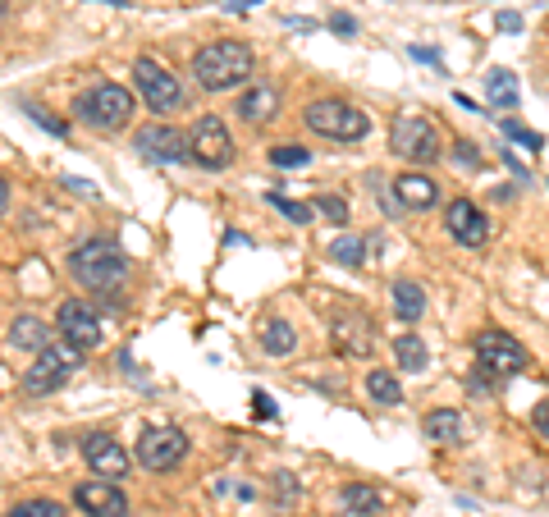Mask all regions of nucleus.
Instances as JSON below:
<instances>
[{"label":"nucleus","instance_id":"obj_15","mask_svg":"<svg viewBox=\"0 0 549 517\" xmlns=\"http://www.w3.org/2000/svg\"><path fill=\"white\" fill-rule=\"evenodd\" d=\"M83 458L92 463V476H106V481L129 476V453H124V444L119 440H110V435H87Z\"/></svg>","mask_w":549,"mask_h":517},{"label":"nucleus","instance_id":"obj_40","mask_svg":"<svg viewBox=\"0 0 549 517\" xmlns=\"http://www.w3.org/2000/svg\"><path fill=\"white\" fill-rule=\"evenodd\" d=\"M101 5H129V0H101Z\"/></svg>","mask_w":549,"mask_h":517},{"label":"nucleus","instance_id":"obj_20","mask_svg":"<svg viewBox=\"0 0 549 517\" xmlns=\"http://www.w3.org/2000/svg\"><path fill=\"white\" fill-rule=\"evenodd\" d=\"M10 344L14 348H37V353H42V348L51 344V330H46L37 316H19V321L10 325Z\"/></svg>","mask_w":549,"mask_h":517},{"label":"nucleus","instance_id":"obj_28","mask_svg":"<svg viewBox=\"0 0 549 517\" xmlns=\"http://www.w3.org/2000/svg\"><path fill=\"white\" fill-rule=\"evenodd\" d=\"M312 211H316V216H325L330 225H348V202H344V197L325 193V197H316V202H312Z\"/></svg>","mask_w":549,"mask_h":517},{"label":"nucleus","instance_id":"obj_41","mask_svg":"<svg viewBox=\"0 0 549 517\" xmlns=\"http://www.w3.org/2000/svg\"><path fill=\"white\" fill-rule=\"evenodd\" d=\"M0 14H5V5H0Z\"/></svg>","mask_w":549,"mask_h":517},{"label":"nucleus","instance_id":"obj_16","mask_svg":"<svg viewBox=\"0 0 549 517\" xmlns=\"http://www.w3.org/2000/svg\"><path fill=\"white\" fill-rule=\"evenodd\" d=\"M394 197H399V206H408V211H426V206L440 202V184H435L431 174L408 170L394 179Z\"/></svg>","mask_w":549,"mask_h":517},{"label":"nucleus","instance_id":"obj_33","mask_svg":"<svg viewBox=\"0 0 549 517\" xmlns=\"http://www.w3.org/2000/svg\"><path fill=\"white\" fill-rule=\"evenodd\" d=\"M330 28L339 37H353L357 33V19H348V14H330Z\"/></svg>","mask_w":549,"mask_h":517},{"label":"nucleus","instance_id":"obj_1","mask_svg":"<svg viewBox=\"0 0 549 517\" xmlns=\"http://www.w3.org/2000/svg\"><path fill=\"white\" fill-rule=\"evenodd\" d=\"M69 275L92 293H119L129 280V257L115 238H87L69 252Z\"/></svg>","mask_w":549,"mask_h":517},{"label":"nucleus","instance_id":"obj_14","mask_svg":"<svg viewBox=\"0 0 549 517\" xmlns=\"http://www.w3.org/2000/svg\"><path fill=\"white\" fill-rule=\"evenodd\" d=\"M444 229H449L463 248H481L485 238H490V220L481 216V206L467 202V197H458V202H449V211H444Z\"/></svg>","mask_w":549,"mask_h":517},{"label":"nucleus","instance_id":"obj_11","mask_svg":"<svg viewBox=\"0 0 549 517\" xmlns=\"http://www.w3.org/2000/svg\"><path fill=\"white\" fill-rule=\"evenodd\" d=\"M55 330H60V339H69V344L83 348V353L101 344V321H97V312H92V302H83V298H69L65 307H60Z\"/></svg>","mask_w":549,"mask_h":517},{"label":"nucleus","instance_id":"obj_19","mask_svg":"<svg viewBox=\"0 0 549 517\" xmlns=\"http://www.w3.org/2000/svg\"><path fill=\"white\" fill-rule=\"evenodd\" d=\"M275 106H280L275 87H252V92H243V97H238V115L248 119V124H261L266 115H275Z\"/></svg>","mask_w":549,"mask_h":517},{"label":"nucleus","instance_id":"obj_4","mask_svg":"<svg viewBox=\"0 0 549 517\" xmlns=\"http://www.w3.org/2000/svg\"><path fill=\"white\" fill-rule=\"evenodd\" d=\"M78 119H87L92 129H124L133 115V92L129 87H119V83H101L92 87V92H83V97L74 101Z\"/></svg>","mask_w":549,"mask_h":517},{"label":"nucleus","instance_id":"obj_23","mask_svg":"<svg viewBox=\"0 0 549 517\" xmlns=\"http://www.w3.org/2000/svg\"><path fill=\"white\" fill-rule=\"evenodd\" d=\"M394 357H399V367L403 371H426V362H431V353H426V344H421L417 334H399V339H394Z\"/></svg>","mask_w":549,"mask_h":517},{"label":"nucleus","instance_id":"obj_5","mask_svg":"<svg viewBox=\"0 0 549 517\" xmlns=\"http://www.w3.org/2000/svg\"><path fill=\"white\" fill-rule=\"evenodd\" d=\"M302 119H307V129L321 133V138H334V142H362L366 138V115L357 106H348V101H312V106L302 110Z\"/></svg>","mask_w":549,"mask_h":517},{"label":"nucleus","instance_id":"obj_38","mask_svg":"<svg viewBox=\"0 0 549 517\" xmlns=\"http://www.w3.org/2000/svg\"><path fill=\"white\" fill-rule=\"evenodd\" d=\"M252 5H261V0H229V10H252Z\"/></svg>","mask_w":549,"mask_h":517},{"label":"nucleus","instance_id":"obj_13","mask_svg":"<svg viewBox=\"0 0 549 517\" xmlns=\"http://www.w3.org/2000/svg\"><path fill=\"white\" fill-rule=\"evenodd\" d=\"M133 147L147 156V161H188V133L170 129V124H147V129H138V138H133Z\"/></svg>","mask_w":549,"mask_h":517},{"label":"nucleus","instance_id":"obj_3","mask_svg":"<svg viewBox=\"0 0 549 517\" xmlns=\"http://www.w3.org/2000/svg\"><path fill=\"white\" fill-rule=\"evenodd\" d=\"M78 367H83V348L69 344V339H55V344H46L42 353H37L33 367L23 371V389H28V394H55Z\"/></svg>","mask_w":549,"mask_h":517},{"label":"nucleus","instance_id":"obj_39","mask_svg":"<svg viewBox=\"0 0 549 517\" xmlns=\"http://www.w3.org/2000/svg\"><path fill=\"white\" fill-rule=\"evenodd\" d=\"M5 206H10V184L0 179V211H5Z\"/></svg>","mask_w":549,"mask_h":517},{"label":"nucleus","instance_id":"obj_22","mask_svg":"<svg viewBox=\"0 0 549 517\" xmlns=\"http://www.w3.org/2000/svg\"><path fill=\"white\" fill-rule=\"evenodd\" d=\"M485 92H490V106L495 110H517V78L508 69H495L485 78Z\"/></svg>","mask_w":549,"mask_h":517},{"label":"nucleus","instance_id":"obj_17","mask_svg":"<svg viewBox=\"0 0 549 517\" xmlns=\"http://www.w3.org/2000/svg\"><path fill=\"white\" fill-rule=\"evenodd\" d=\"M344 508L353 517H380V513H385V495H380L376 485L357 481V485H348V490H344Z\"/></svg>","mask_w":549,"mask_h":517},{"label":"nucleus","instance_id":"obj_12","mask_svg":"<svg viewBox=\"0 0 549 517\" xmlns=\"http://www.w3.org/2000/svg\"><path fill=\"white\" fill-rule=\"evenodd\" d=\"M74 504L83 508L87 517H129V495L119 490V481H83L74 490Z\"/></svg>","mask_w":549,"mask_h":517},{"label":"nucleus","instance_id":"obj_35","mask_svg":"<svg viewBox=\"0 0 549 517\" xmlns=\"http://www.w3.org/2000/svg\"><path fill=\"white\" fill-rule=\"evenodd\" d=\"M531 421H536V431H540V440H549V403H540L536 412H531Z\"/></svg>","mask_w":549,"mask_h":517},{"label":"nucleus","instance_id":"obj_7","mask_svg":"<svg viewBox=\"0 0 549 517\" xmlns=\"http://www.w3.org/2000/svg\"><path fill=\"white\" fill-rule=\"evenodd\" d=\"M394 156L412 165H431L440 161V133L426 115H399L394 119Z\"/></svg>","mask_w":549,"mask_h":517},{"label":"nucleus","instance_id":"obj_2","mask_svg":"<svg viewBox=\"0 0 549 517\" xmlns=\"http://www.w3.org/2000/svg\"><path fill=\"white\" fill-rule=\"evenodd\" d=\"M252 51L243 42H211L193 55V78L206 92H229V87L248 83L252 78Z\"/></svg>","mask_w":549,"mask_h":517},{"label":"nucleus","instance_id":"obj_29","mask_svg":"<svg viewBox=\"0 0 549 517\" xmlns=\"http://www.w3.org/2000/svg\"><path fill=\"white\" fill-rule=\"evenodd\" d=\"M270 206H275V211H284V216L293 220V225H307V220H312V206H302V202H293V197H284V193H270L266 197Z\"/></svg>","mask_w":549,"mask_h":517},{"label":"nucleus","instance_id":"obj_32","mask_svg":"<svg viewBox=\"0 0 549 517\" xmlns=\"http://www.w3.org/2000/svg\"><path fill=\"white\" fill-rule=\"evenodd\" d=\"M23 110H28V119H33V124H42V129H46V133H55V138H69V129H65V119H51V115H46V110H42V106H23Z\"/></svg>","mask_w":549,"mask_h":517},{"label":"nucleus","instance_id":"obj_34","mask_svg":"<svg viewBox=\"0 0 549 517\" xmlns=\"http://www.w3.org/2000/svg\"><path fill=\"white\" fill-rule=\"evenodd\" d=\"M453 161H463L467 170H476V165H481V156H476V151H472V142H458V151H453Z\"/></svg>","mask_w":549,"mask_h":517},{"label":"nucleus","instance_id":"obj_9","mask_svg":"<svg viewBox=\"0 0 549 517\" xmlns=\"http://www.w3.org/2000/svg\"><path fill=\"white\" fill-rule=\"evenodd\" d=\"M183 458H188V435H183L179 426H151V431H142L138 463L147 467V472H170Z\"/></svg>","mask_w":549,"mask_h":517},{"label":"nucleus","instance_id":"obj_6","mask_svg":"<svg viewBox=\"0 0 549 517\" xmlns=\"http://www.w3.org/2000/svg\"><path fill=\"white\" fill-rule=\"evenodd\" d=\"M188 161H197L202 170H225L234 161V138L220 124V115H202L188 129Z\"/></svg>","mask_w":549,"mask_h":517},{"label":"nucleus","instance_id":"obj_37","mask_svg":"<svg viewBox=\"0 0 549 517\" xmlns=\"http://www.w3.org/2000/svg\"><path fill=\"white\" fill-rule=\"evenodd\" d=\"M252 403H257V417H270V399H266V394H261V389H257V394H252Z\"/></svg>","mask_w":549,"mask_h":517},{"label":"nucleus","instance_id":"obj_24","mask_svg":"<svg viewBox=\"0 0 549 517\" xmlns=\"http://www.w3.org/2000/svg\"><path fill=\"white\" fill-rule=\"evenodd\" d=\"M366 394H371L376 403H385V408L403 403V389H399V380L389 376V371H371V376H366Z\"/></svg>","mask_w":549,"mask_h":517},{"label":"nucleus","instance_id":"obj_25","mask_svg":"<svg viewBox=\"0 0 549 517\" xmlns=\"http://www.w3.org/2000/svg\"><path fill=\"white\" fill-rule=\"evenodd\" d=\"M293 344H298V334H293L289 321H270L266 334H261V348H266V353H275V357L293 353Z\"/></svg>","mask_w":549,"mask_h":517},{"label":"nucleus","instance_id":"obj_27","mask_svg":"<svg viewBox=\"0 0 549 517\" xmlns=\"http://www.w3.org/2000/svg\"><path fill=\"white\" fill-rule=\"evenodd\" d=\"M5 517H65V504H55V499H28V504L10 508Z\"/></svg>","mask_w":549,"mask_h":517},{"label":"nucleus","instance_id":"obj_10","mask_svg":"<svg viewBox=\"0 0 549 517\" xmlns=\"http://www.w3.org/2000/svg\"><path fill=\"white\" fill-rule=\"evenodd\" d=\"M133 83H138V92H142V101H147L156 115H165V110H174L183 101V87H179V78L170 74L165 65H156L151 55H142L138 65H133Z\"/></svg>","mask_w":549,"mask_h":517},{"label":"nucleus","instance_id":"obj_36","mask_svg":"<svg viewBox=\"0 0 549 517\" xmlns=\"http://www.w3.org/2000/svg\"><path fill=\"white\" fill-rule=\"evenodd\" d=\"M499 28H504V33H517V28H522V14H513V10H504V14H499Z\"/></svg>","mask_w":549,"mask_h":517},{"label":"nucleus","instance_id":"obj_8","mask_svg":"<svg viewBox=\"0 0 549 517\" xmlns=\"http://www.w3.org/2000/svg\"><path fill=\"white\" fill-rule=\"evenodd\" d=\"M476 367L490 376H522L527 371V348L504 330H481L476 334Z\"/></svg>","mask_w":549,"mask_h":517},{"label":"nucleus","instance_id":"obj_30","mask_svg":"<svg viewBox=\"0 0 549 517\" xmlns=\"http://www.w3.org/2000/svg\"><path fill=\"white\" fill-rule=\"evenodd\" d=\"M330 257L339 261V266H362V243H357V238H334Z\"/></svg>","mask_w":549,"mask_h":517},{"label":"nucleus","instance_id":"obj_31","mask_svg":"<svg viewBox=\"0 0 549 517\" xmlns=\"http://www.w3.org/2000/svg\"><path fill=\"white\" fill-rule=\"evenodd\" d=\"M504 133H508L513 142H522L527 151H540V147H545V138H540V133H531V129H522L517 119H504Z\"/></svg>","mask_w":549,"mask_h":517},{"label":"nucleus","instance_id":"obj_26","mask_svg":"<svg viewBox=\"0 0 549 517\" xmlns=\"http://www.w3.org/2000/svg\"><path fill=\"white\" fill-rule=\"evenodd\" d=\"M312 161V151L307 147H293V142H284V147H270V165H280V170H298V165Z\"/></svg>","mask_w":549,"mask_h":517},{"label":"nucleus","instance_id":"obj_21","mask_svg":"<svg viewBox=\"0 0 549 517\" xmlns=\"http://www.w3.org/2000/svg\"><path fill=\"white\" fill-rule=\"evenodd\" d=\"M394 312H399L403 321H421V312H426V293H421V284H412V280L394 284Z\"/></svg>","mask_w":549,"mask_h":517},{"label":"nucleus","instance_id":"obj_18","mask_svg":"<svg viewBox=\"0 0 549 517\" xmlns=\"http://www.w3.org/2000/svg\"><path fill=\"white\" fill-rule=\"evenodd\" d=\"M426 435H431L435 444H458V440H463V417H458L453 408L426 412Z\"/></svg>","mask_w":549,"mask_h":517}]
</instances>
